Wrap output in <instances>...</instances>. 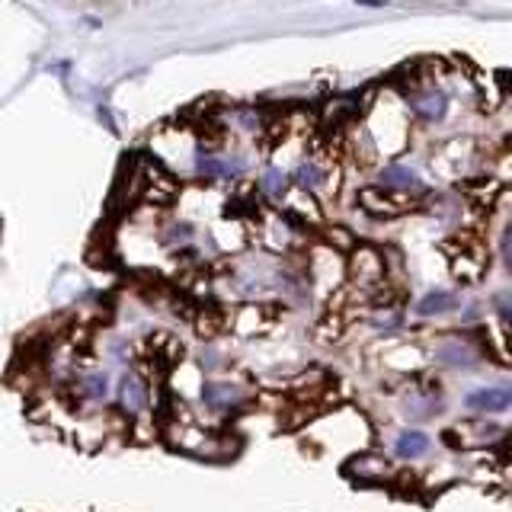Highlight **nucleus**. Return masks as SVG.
<instances>
[{
  "instance_id": "nucleus-12",
  "label": "nucleus",
  "mask_w": 512,
  "mask_h": 512,
  "mask_svg": "<svg viewBox=\"0 0 512 512\" xmlns=\"http://www.w3.org/2000/svg\"><path fill=\"white\" fill-rule=\"evenodd\" d=\"M394 452L400 458H420L429 452V436L420 429H407V432H400L397 442H394Z\"/></svg>"
},
{
  "instance_id": "nucleus-2",
  "label": "nucleus",
  "mask_w": 512,
  "mask_h": 512,
  "mask_svg": "<svg viewBox=\"0 0 512 512\" xmlns=\"http://www.w3.org/2000/svg\"><path fill=\"white\" fill-rule=\"evenodd\" d=\"M349 276H352V282H359L365 288H381L384 279H388L384 256H378L372 247H356L349 256Z\"/></svg>"
},
{
  "instance_id": "nucleus-4",
  "label": "nucleus",
  "mask_w": 512,
  "mask_h": 512,
  "mask_svg": "<svg viewBox=\"0 0 512 512\" xmlns=\"http://www.w3.org/2000/svg\"><path fill=\"white\" fill-rule=\"evenodd\" d=\"M509 407H512L509 384H490V388H477L464 394V410H474V413H503Z\"/></svg>"
},
{
  "instance_id": "nucleus-11",
  "label": "nucleus",
  "mask_w": 512,
  "mask_h": 512,
  "mask_svg": "<svg viewBox=\"0 0 512 512\" xmlns=\"http://www.w3.org/2000/svg\"><path fill=\"white\" fill-rule=\"evenodd\" d=\"M452 308H458V295L455 292H429L416 301V314L420 317H436V314H448Z\"/></svg>"
},
{
  "instance_id": "nucleus-3",
  "label": "nucleus",
  "mask_w": 512,
  "mask_h": 512,
  "mask_svg": "<svg viewBox=\"0 0 512 512\" xmlns=\"http://www.w3.org/2000/svg\"><path fill=\"white\" fill-rule=\"evenodd\" d=\"M343 474L356 484H391V464L378 455H359L349 464H343Z\"/></svg>"
},
{
  "instance_id": "nucleus-6",
  "label": "nucleus",
  "mask_w": 512,
  "mask_h": 512,
  "mask_svg": "<svg viewBox=\"0 0 512 512\" xmlns=\"http://www.w3.org/2000/svg\"><path fill=\"white\" fill-rule=\"evenodd\" d=\"M202 400L212 410L224 413V410H234L247 400V388L244 384H234V381H208L202 388Z\"/></svg>"
},
{
  "instance_id": "nucleus-17",
  "label": "nucleus",
  "mask_w": 512,
  "mask_h": 512,
  "mask_svg": "<svg viewBox=\"0 0 512 512\" xmlns=\"http://www.w3.org/2000/svg\"><path fill=\"white\" fill-rule=\"evenodd\" d=\"M503 260H506V266H509V272H512V228L503 234Z\"/></svg>"
},
{
  "instance_id": "nucleus-10",
  "label": "nucleus",
  "mask_w": 512,
  "mask_h": 512,
  "mask_svg": "<svg viewBox=\"0 0 512 512\" xmlns=\"http://www.w3.org/2000/svg\"><path fill=\"white\" fill-rule=\"evenodd\" d=\"M119 400L128 413H141L148 410V384H144L138 375H125L119 384Z\"/></svg>"
},
{
  "instance_id": "nucleus-9",
  "label": "nucleus",
  "mask_w": 512,
  "mask_h": 512,
  "mask_svg": "<svg viewBox=\"0 0 512 512\" xmlns=\"http://www.w3.org/2000/svg\"><path fill=\"white\" fill-rule=\"evenodd\" d=\"M381 189H388V192H420L423 183H420V176H416L407 164H388L381 170Z\"/></svg>"
},
{
  "instance_id": "nucleus-1",
  "label": "nucleus",
  "mask_w": 512,
  "mask_h": 512,
  "mask_svg": "<svg viewBox=\"0 0 512 512\" xmlns=\"http://www.w3.org/2000/svg\"><path fill=\"white\" fill-rule=\"evenodd\" d=\"M484 340H480L477 333H461V336H445V340L439 343L436 349V359L439 365L445 368H477L480 359L487 356V349L480 346Z\"/></svg>"
},
{
  "instance_id": "nucleus-13",
  "label": "nucleus",
  "mask_w": 512,
  "mask_h": 512,
  "mask_svg": "<svg viewBox=\"0 0 512 512\" xmlns=\"http://www.w3.org/2000/svg\"><path fill=\"white\" fill-rule=\"evenodd\" d=\"M288 186H292V180H288V176L279 167H269L260 176V192H263L266 199H282L285 192H288Z\"/></svg>"
},
{
  "instance_id": "nucleus-5",
  "label": "nucleus",
  "mask_w": 512,
  "mask_h": 512,
  "mask_svg": "<svg viewBox=\"0 0 512 512\" xmlns=\"http://www.w3.org/2000/svg\"><path fill=\"white\" fill-rule=\"evenodd\" d=\"M196 167H199L202 176H208V180H237V176L247 170V160L244 157H221V154H212V151H199Z\"/></svg>"
},
{
  "instance_id": "nucleus-14",
  "label": "nucleus",
  "mask_w": 512,
  "mask_h": 512,
  "mask_svg": "<svg viewBox=\"0 0 512 512\" xmlns=\"http://www.w3.org/2000/svg\"><path fill=\"white\" fill-rule=\"evenodd\" d=\"M295 183L301 186V189H320L324 186V167L320 164H301L298 170H295Z\"/></svg>"
},
{
  "instance_id": "nucleus-15",
  "label": "nucleus",
  "mask_w": 512,
  "mask_h": 512,
  "mask_svg": "<svg viewBox=\"0 0 512 512\" xmlns=\"http://www.w3.org/2000/svg\"><path fill=\"white\" fill-rule=\"evenodd\" d=\"M80 394L90 397V400H103L109 394L106 375H87V378H80Z\"/></svg>"
},
{
  "instance_id": "nucleus-16",
  "label": "nucleus",
  "mask_w": 512,
  "mask_h": 512,
  "mask_svg": "<svg viewBox=\"0 0 512 512\" xmlns=\"http://www.w3.org/2000/svg\"><path fill=\"white\" fill-rule=\"evenodd\" d=\"M496 314L506 320V327L512 330V295H496Z\"/></svg>"
},
{
  "instance_id": "nucleus-7",
  "label": "nucleus",
  "mask_w": 512,
  "mask_h": 512,
  "mask_svg": "<svg viewBox=\"0 0 512 512\" xmlns=\"http://www.w3.org/2000/svg\"><path fill=\"white\" fill-rule=\"evenodd\" d=\"M362 208L368 215H375V218H394V215H404L407 212V205L404 202H397L394 196H388V189H381V186H372V189H362Z\"/></svg>"
},
{
  "instance_id": "nucleus-8",
  "label": "nucleus",
  "mask_w": 512,
  "mask_h": 512,
  "mask_svg": "<svg viewBox=\"0 0 512 512\" xmlns=\"http://www.w3.org/2000/svg\"><path fill=\"white\" fill-rule=\"evenodd\" d=\"M410 109L423 122H439V119H445V112H448V96L442 90H420V93H413Z\"/></svg>"
}]
</instances>
